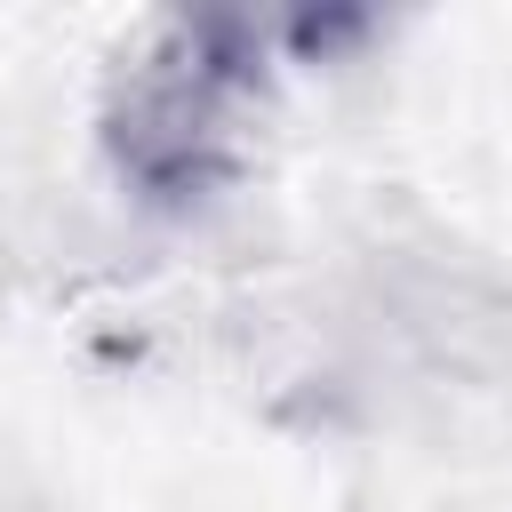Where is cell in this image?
<instances>
[{
    "instance_id": "1",
    "label": "cell",
    "mask_w": 512,
    "mask_h": 512,
    "mask_svg": "<svg viewBox=\"0 0 512 512\" xmlns=\"http://www.w3.org/2000/svg\"><path fill=\"white\" fill-rule=\"evenodd\" d=\"M272 96V32L232 8H168L120 40L96 88V144L144 208H208L248 176Z\"/></svg>"
}]
</instances>
